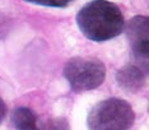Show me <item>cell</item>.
<instances>
[{"instance_id":"1","label":"cell","mask_w":149,"mask_h":130,"mask_svg":"<svg viewBox=\"0 0 149 130\" xmlns=\"http://www.w3.org/2000/svg\"><path fill=\"white\" fill-rule=\"evenodd\" d=\"M77 23L80 32L96 42L115 38L125 27L120 8L107 0H92L86 4L78 12Z\"/></svg>"},{"instance_id":"2","label":"cell","mask_w":149,"mask_h":130,"mask_svg":"<svg viewBox=\"0 0 149 130\" xmlns=\"http://www.w3.org/2000/svg\"><path fill=\"white\" fill-rule=\"evenodd\" d=\"M135 114L129 102L120 98H108L98 102L87 119L89 130H129Z\"/></svg>"},{"instance_id":"3","label":"cell","mask_w":149,"mask_h":130,"mask_svg":"<svg viewBox=\"0 0 149 130\" xmlns=\"http://www.w3.org/2000/svg\"><path fill=\"white\" fill-rule=\"evenodd\" d=\"M64 75L74 92L100 87L106 78L103 63L94 57H73L64 66Z\"/></svg>"},{"instance_id":"4","label":"cell","mask_w":149,"mask_h":130,"mask_svg":"<svg viewBox=\"0 0 149 130\" xmlns=\"http://www.w3.org/2000/svg\"><path fill=\"white\" fill-rule=\"evenodd\" d=\"M126 35L130 41L134 57L139 66L148 71L149 56V18L145 15H136L129 20Z\"/></svg>"},{"instance_id":"5","label":"cell","mask_w":149,"mask_h":130,"mask_svg":"<svg viewBox=\"0 0 149 130\" xmlns=\"http://www.w3.org/2000/svg\"><path fill=\"white\" fill-rule=\"evenodd\" d=\"M145 74L147 71L141 69L139 65L127 64L117 70L116 80L124 91L134 93V92L141 89V87L144 85Z\"/></svg>"},{"instance_id":"6","label":"cell","mask_w":149,"mask_h":130,"mask_svg":"<svg viewBox=\"0 0 149 130\" xmlns=\"http://www.w3.org/2000/svg\"><path fill=\"white\" fill-rule=\"evenodd\" d=\"M12 122L17 130H42L36 114L28 107L15 108L12 114Z\"/></svg>"},{"instance_id":"7","label":"cell","mask_w":149,"mask_h":130,"mask_svg":"<svg viewBox=\"0 0 149 130\" xmlns=\"http://www.w3.org/2000/svg\"><path fill=\"white\" fill-rule=\"evenodd\" d=\"M42 130H72L65 117H55L47 121Z\"/></svg>"},{"instance_id":"8","label":"cell","mask_w":149,"mask_h":130,"mask_svg":"<svg viewBox=\"0 0 149 130\" xmlns=\"http://www.w3.org/2000/svg\"><path fill=\"white\" fill-rule=\"evenodd\" d=\"M28 3L37 5H43V6H54V8H64L72 4L74 0H26Z\"/></svg>"},{"instance_id":"9","label":"cell","mask_w":149,"mask_h":130,"mask_svg":"<svg viewBox=\"0 0 149 130\" xmlns=\"http://www.w3.org/2000/svg\"><path fill=\"white\" fill-rule=\"evenodd\" d=\"M5 114H6V106L4 103V101L0 98V122H1L3 119L5 117Z\"/></svg>"}]
</instances>
